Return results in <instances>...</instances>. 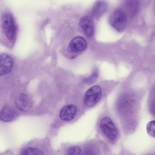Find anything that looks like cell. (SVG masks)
Returning <instances> with one entry per match:
<instances>
[{
	"label": "cell",
	"mask_w": 155,
	"mask_h": 155,
	"mask_svg": "<svg viewBox=\"0 0 155 155\" xmlns=\"http://www.w3.org/2000/svg\"><path fill=\"white\" fill-rule=\"evenodd\" d=\"M107 7V3L104 1H97L92 7V14L93 16L95 18H100L106 11Z\"/></svg>",
	"instance_id": "cell-10"
},
{
	"label": "cell",
	"mask_w": 155,
	"mask_h": 155,
	"mask_svg": "<svg viewBox=\"0 0 155 155\" xmlns=\"http://www.w3.org/2000/svg\"><path fill=\"white\" fill-rule=\"evenodd\" d=\"M77 111L76 107L71 104L64 107L61 110L59 116L62 120L65 121H70L73 119Z\"/></svg>",
	"instance_id": "cell-8"
},
{
	"label": "cell",
	"mask_w": 155,
	"mask_h": 155,
	"mask_svg": "<svg viewBox=\"0 0 155 155\" xmlns=\"http://www.w3.org/2000/svg\"><path fill=\"white\" fill-rule=\"evenodd\" d=\"M127 16L122 10L117 9L111 14L109 22L110 25L117 31L121 32L125 28L127 23Z\"/></svg>",
	"instance_id": "cell-2"
},
{
	"label": "cell",
	"mask_w": 155,
	"mask_h": 155,
	"mask_svg": "<svg viewBox=\"0 0 155 155\" xmlns=\"http://www.w3.org/2000/svg\"><path fill=\"white\" fill-rule=\"evenodd\" d=\"M13 65V59L9 54L6 53L0 54V76L10 72L12 68Z\"/></svg>",
	"instance_id": "cell-7"
},
{
	"label": "cell",
	"mask_w": 155,
	"mask_h": 155,
	"mask_svg": "<svg viewBox=\"0 0 155 155\" xmlns=\"http://www.w3.org/2000/svg\"><path fill=\"white\" fill-rule=\"evenodd\" d=\"M86 41L83 37L78 36L73 38L70 42L68 48V51L77 53L84 50L87 47Z\"/></svg>",
	"instance_id": "cell-5"
},
{
	"label": "cell",
	"mask_w": 155,
	"mask_h": 155,
	"mask_svg": "<svg viewBox=\"0 0 155 155\" xmlns=\"http://www.w3.org/2000/svg\"><path fill=\"white\" fill-rule=\"evenodd\" d=\"M20 155H43V153L39 148L29 147L22 149Z\"/></svg>",
	"instance_id": "cell-12"
},
{
	"label": "cell",
	"mask_w": 155,
	"mask_h": 155,
	"mask_svg": "<svg viewBox=\"0 0 155 155\" xmlns=\"http://www.w3.org/2000/svg\"><path fill=\"white\" fill-rule=\"evenodd\" d=\"M67 155H81V150L77 146L70 147L67 151Z\"/></svg>",
	"instance_id": "cell-14"
},
{
	"label": "cell",
	"mask_w": 155,
	"mask_h": 155,
	"mask_svg": "<svg viewBox=\"0 0 155 155\" xmlns=\"http://www.w3.org/2000/svg\"><path fill=\"white\" fill-rule=\"evenodd\" d=\"M146 129L148 134L155 138V120H152L147 124Z\"/></svg>",
	"instance_id": "cell-13"
},
{
	"label": "cell",
	"mask_w": 155,
	"mask_h": 155,
	"mask_svg": "<svg viewBox=\"0 0 155 155\" xmlns=\"http://www.w3.org/2000/svg\"><path fill=\"white\" fill-rule=\"evenodd\" d=\"M102 91L101 87L94 86L89 88L86 92L84 96V102L88 107L95 105L100 100Z\"/></svg>",
	"instance_id": "cell-4"
},
{
	"label": "cell",
	"mask_w": 155,
	"mask_h": 155,
	"mask_svg": "<svg viewBox=\"0 0 155 155\" xmlns=\"http://www.w3.org/2000/svg\"><path fill=\"white\" fill-rule=\"evenodd\" d=\"M98 75V71L95 68L93 71L91 75L89 77L85 78L84 81L88 84H91L94 82L97 79Z\"/></svg>",
	"instance_id": "cell-15"
},
{
	"label": "cell",
	"mask_w": 155,
	"mask_h": 155,
	"mask_svg": "<svg viewBox=\"0 0 155 155\" xmlns=\"http://www.w3.org/2000/svg\"><path fill=\"white\" fill-rule=\"evenodd\" d=\"M29 101L28 97L24 94L20 95L16 101L17 108L21 110H27L29 105Z\"/></svg>",
	"instance_id": "cell-11"
},
{
	"label": "cell",
	"mask_w": 155,
	"mask_h": 155,
	"mask_svg": "<svg viewBox=\"0 0 155 155\" xmlns=\"http://www.w3.org/2000/svg\"><path fill=\"white\" fill-rule=\"evenodd\" d=\"M1 27L5 38L14 46L16 38L17 26L15 18L11 13L6 12L2 15Z\"/></svg>",
	"instance_id": "cell-1"
},
{
	"label": "cell",
	"mask_w": 155,
	"mask_h": 155,
	"mask_svg": "<svg viewBox=\"0 0 155 155\" xmlns=\"http://www.w3.org/2000/svg\"><path fill=\"white\" fill-rule=\"evenodd\" d=\"M79 25L86 36L88 37L93 36L94 31V26L91 18L88 16H83L80 20Z\"/></svg>",
	"instance_id": "cell-6"
},
{
	"label": "cell",
	"mask_w": 155,
	"mask_h": 155,
	"mask_svg": "<svg viewBox=\"0 0 155 155\" xmlns=\"http://www.w3.org/2000/svg\"><path fill=\"white\" fill-rule=\"evenodd\" d=\"M101 130L104 134L110 140H115L117 137V131L113 122L109 117H104L100 123Z\"/></svg>",
	"instance_id": "cell-3"
},
{
	"label": "cell",
	"mask_w": 155,
	"mask_h": 155,
	"mask_svg": "<svg viewBox=\"0 0 155 155\" xmlns=\"http://www.w3.org/2000/svg\"><path fill=\"white\" fill-rule=\"evenodd\" d=\"M16 115L17 112L13 108L8 106H5L1 110L0 119L2 121L9 122L14 120Z\"/></svg>",
	"instance_id": "cell-9"
}]
</instances>
